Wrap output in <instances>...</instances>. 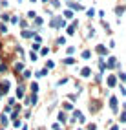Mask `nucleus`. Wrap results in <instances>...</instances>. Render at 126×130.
Wrapping results in <instances>:
<instances>
[{
    "instance_id": "obj_1",
    "label": "nucleus",
    "mask_w": 126,
    "mask_h": 130,
    "mask_svg": "<svg viewBox=\"0 0 126 130\" xmlns=\"http://www.w3.org/2000/svg\"><path fill=\"white\" fill-rule=\"evenodd\" d=\"M115 84H117V77H115V75H110V77H108V86L113 88Z\"/></svg>"
},
{
    "instance_id": "obj_2",
    "label": "nucleus",
    "mask_w": 126,
    "mask_h": 130,
    "mask_svg": "<svg viewBox=\"0 0 126 130\" xmlns=\"http://www.w3.org/2000/svg\"><path fill=\"white\" fill-rule=\"evenodd\" d=\"M110 106L113 112H117V97H110Z\"/></svg>"
},
{
    "instance_id": "obj_3",
    "label": "nucleus",
    "mask_w": 126,
    "mask_h": 130,
    "mask_svg": "<svg viewBox=\"0 0 126 130\" xmlns=\"http://www.w3.org/2000/svg\"><path fill=\"white\" fill-rule=\"evenodd\" d=\"M90 73H91V70H90L88 66H86V68H82V70H80V75H82V77H90Z\"/></svg>"
},
{
    "instance_id": "obj_4",
    "label": "nucleus",
    "mask_w": 126,
    "mask_h": 130,
    "mask_svg": "<svg viewBox=\"0 0 126 130\" xmlns=\"http://www.w3.org/2000/svg\"><path fill=\"white\" fill-rule=\"evenodd\" d=\"M97 53H100V55H106V48H104V46H97Z\"/></svg>"
},
{
    "instance_id": "obj_5",
    "label": "nucleus",
    "mask_w": 126,
    "mask_h": 130,
    "mask_svg": "<svg viewBox=\"0 0 126 130\" xmlns=\"http://www.w3.org/2000/svg\"><path fill=\"white\" fill-rule=\"evenodd\" d=\"M22 70H24V64H22V62L15 64V72H16V73H18V72H22Z\"/></svg>"
},
{
    "instance_id": "obj_6",
    "label": "nucleus",
    "mask_w": 126,
    "mask_h": 130,
    "mask_svg": "<svg viewBox=\"0 0 126 130\" xmlns=\"http://www.w3.org/2000/svg\"><path fill=\"white\" fill-rule=\"evenodd\" d=\"M115 64H117V62H115V59H113V57H110V59H108V68H113Z\"/></svg>"
},
{
    "instance_id": "obj_7",
    "label": "nucleus",
    "mask_w": 126,
    "mask_h": 130,
    "mask_svg": "<svg viewBox=\"0 0 126 130\" xmlns=\"http://www.w3.org/2000/svg\"><path fill=\"white\" fill-rule=\"evenodd\" d=\"M16 95H18V97H24V86H18V90H16Z\"/></svg>"
},
{
    "instance_id": "obj_8",
    "label": "nucleus",
    "mask_w": 126,
    "mask_h": 130,
    "mask_svg": "<svg viewBox=\"0 0 126 130\" xmlns=\"http://www.w3.org/2000/svg\"><path fill=\"white\" fill-rule=\"evenodd\" d=\"M22 37L29 39V37H33V33H31V31H26V29H24V31H22Z\"/></svg>"
},
{
    "instance_id": "obj_9",
    "label": "nucleus",
    "mask_w": 126,
    "mask_h": 130,
    "mask_svg": "<svg viewBox=\"0 0 126 130\" xmlns=\"http://www.w3.org/2000/svg\"><path fill=\"white\" fill-rule=\"evenodd\" d=\"M31 92H33V93H37V92H38V84H37V83H33V84H31Z\"/></svg>"
},
{
    "instance_id": "obj_10",
    "label": "nucleus",
    "mask_w": 126,
    "mask_h": 130,
    "mask_svg": "<svg viewBox=\"0 0 126 130\" xmlns=\"http://www.w3.org/2000/svg\"><path fill=\"white\" fill-rule=\"evenodd\" d=\"M75 62V59H71V57H68V59H64V64H73Z\"/></svg>"
},
{
    "instance_id": "obj_11",
    "label": "nucleus",
    "mask_w": 126,
    "mask_h": 130,
    "mask_svg": "<svg viewBox=\"0 0 126 130\" xmlns=\"http://www.w3.org/2000/svg\"><path fill=\"white\" fill-rule=\"evenodd\" d=\"M64 17L66 19H73V11H64Z\"/></svg>"
},
{
    "instance_id": "obj_12",
    "label": "nucleus",
    "mask_w": 126,
    "mask_h": 130,
    "mask_svg": "<svg viewBox=\"0 0 126 130\" xmlns=\"http://www.w3.org/2000/svg\"><path fill=\"white\" fill-rule=\"evenodd\" d=\"M91 57V53H90V51L86 50V51H82V59H90Z\"/></svg>"
},
{
    "instance_id": "obj_13",
    "label": "nucleus",
    "mask_w": 126,
    "mask_h": 130,
    "mask_svg": "<svg viewBox=\"0 0 126 130\" xmlns=\"http://www.w3.org/2000/svg\"><path fill=\"white\" fill-rule=\"evenodd\" d=\"M6 31H7V26L2 24V26H0V33H6Z\"/></svg>"
},
{
    "instance_id": "obj_14",
    "label": "nucleus",
    "mask_w": 126,
    "mask_h": 130,
    "mask_svg": "<svg viewBox=\"0 0 126 130\" xmlns=\"http://www.w3.org/2000/svg\"><path fill=\"white\" fill-rule=\"evenodd\" d=\"M6 70H7V66H6V64H0V73H4Z\"/></svg>"
},
{
    "instance_id": "obj_15",
    "label": "nucleus",
    "mask_w": 126,
    "mask_h": 130,
    "mask_svg": "<svg viewBox=\"0 0 126 130\" xmlns=\"http://www.w3.org/2000/svg\"><path fill=\"white\" fill-rule=\"evenodd\" d=\"M121 121H122V123H126V112H122V114H121Z\"/></svg>"
},
{
    "instance_id": "obj_16",
    "label": "nucleus",
    "mask_w": 126,
    "mask_h": 130,
    "mask_svg": "<svg viewBox=\"0 0 126 130\" xmlns=\"http://www.w3.org/2000/svg\"><path fill=\"white\" fill-rule=\"evenodd\" d=\"M28 17H29V19H35L37 15H35V11H29V13H28Z\"/></svg>"
},
{
    "instance_id": "obj_17",
    "label": "nucleus",
    "mask_w": 126,
    "mask_h": 130,
    "mask_svg": "<svg viewBox=\"0 0 126 130\" xmlns=\"http://www.w3.org/2000/svg\"><path fill=\"white\" fill-rule=\"evenodd\" d=\"M28 77H31V72L26 70V72H24V79H28Z\"/></svg>"
},
{
    "instance_id": "obj_18",
    "label": "nucleus",
    "mask_w": 126,
    "mask_h": 130,
    "mask_svg": "<svg viewBox=\"0 0 126 130\" xmlns=\"http://www.w3.org/2000/svg\"><path fill=\"white\" fill-rule=\"evenodd\" d=\"M51 4H53L55 7H58V6H60V2H58V0H51Z\"/></svg>"
},
{
    "instance_id": "obj_19",
    "label": "nucleus",
    "mask_w": 126,
    "mask_h": 130,
    "mask_svg": "<svg viewBox=\"0 0 126 130\" xmlns=\"http://www.w3.org/2000/svg\"><path fill=\"white\" fill-rule=\"evenodd\" d=\"M35 24L37 26H42V19H35Z\"/></svg>"
},
{
    "instance_id": "obj_20",
    "label": "nucleus",
    "mask_w": 126,
    "mask_h": 130,
    "mask_svg": "<svg viewBox=\"0 0 126 130\" xmlns=\"http://www.w3.org/2000/svg\"><path fill=\"white\" fill-rule=\"evenodd\" d=\"M110 130H119V126H112V128H110Z\"/></svg>"
},
{
    "instance_id": "obj_21",
    "label": "nucleus",
    "mask_w": 126,
    "mask_h": 130,
    "mask_svg": "<svg viewBox=\"0 0 126 130\" xmlns=\"http://www.w3.org/2000/svg\"><path fill=\"white\" fill-rule=\"evenodd\" d=\"M31 2H37V0H31Z\"/></svg>"
}]
</instances>
